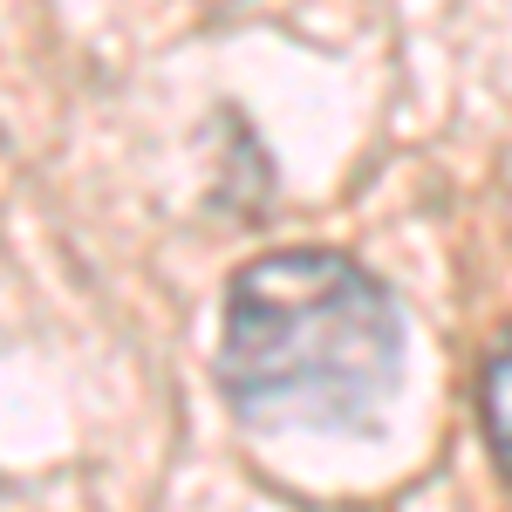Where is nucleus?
Masks as SVG:
<instances>
[{
  "instance_id": "nucleus-1",
  "label": "nucleus",
  "mask_w": 512,
  "mask_h": 512,
  "mask_svg": "<svg viewBox=\"0 0 512 512\" xmlns=\"http://www.w3.org/2000/svg\"><path fill=\"white\" fill-rule=\"evenodd\" d=\"M226 396L267 431H362L403 376V321L349 253L287 246L226 287Z\"/></svg>"
},
{
  "instance_id": "nucleus-2",
  "label": "nucleus",
  "mask_w": 512,
  "mask_h": 512,
  "mask_svg": "<svg viewBox=\"0 0 512 512\" xmlns=\"http://www.w3.org/2000/svg\"><path fill=\"white\" fill-rule=\"evenodd\" d=\"M478 417H485V444H492V458H499V472L512 485V321L492 342L485 369H478Z\"/></svg>"
}]
</instances>
